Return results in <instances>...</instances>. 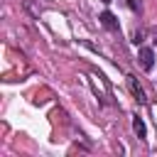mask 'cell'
<instances>
[{"mask_svg": "<svg viewBox=\"0 0 157 157\" xmlns=\"http://www.w3.org/2000/svg\"><path fill=\"white\" fill-rule=\"evenodd\" d=\"M140 64H142L145 71H150V69L155 66V52L147 49V47H142V49H140Z\"/></svg>", "mask_w": 157, "mask_h": 157, "instance_id": "obj_1", "label": "cell"}, {"mask_svg": "<svg viewBox=\"0 0 157 157\" xmlns=\"http://www.w3.org/2000/svg\"><path fill=\"white\" fill-rule=\"evenodd\" d=\"M128 5H130V10L140 12V0H128Z\"/></svg>", "mask_w": 157, "mask_h": 157, "instance_id": "obj_5", "label": "cell"}, {"mask_svg": "<svg viewBox=\"0 0 157 157\" xmlns=\"http://www.w3.org/2000/svg\"><path fill=\"white\" fill-rule=\"evenodd\" d=\"M101 25H103L105 29H113V32L118 29V20H115V15H113V12H108V10H105V12H101Z\"/></svg>", "mask_w": 157, "mask_h": 157, "instance_id": "obj_3", "label": "cell"}, {"mask_svg": "<svg viewBox=\"0 0 157 157\" xmlns=\"http://www.w3.org/2000/svg\"><path fill=\"white\" fill-rule=\"evenodd\" d=\"M132 128H135L137 137H145V123H142V118H135L132 120Z\"/></svg>", "mask_w": 157, "mask_h": 157, "instance_id": "obj_4", "label": "cell"}, {"mask_svg": "<svg viewBox=\"0 0 157 157\" xmlns=\"http://www.w3.org/2000/svg\"><path fill=\"white\" fill-rule=\"evenodd\" d=\"M101 2H110V0H101Z\"/></svg>", "mask_w": 157, "mask_h": 157, "instance_id": "obj_6", "label": "cell"}, {"mask_svg": "<svg viewBox=\"0 0 157 157\" xmlns=\"http://www.w3.org/2000/svg\"><path fill=\"white\" fill-rule=\"evenodd\" d=\"M128 86H130V91H132V96L137 98V103H147V96H145V91H142V86L135 81V76H128Z\"/></svg>", "mask_w": 157, "mask_h": 157, "instance_id": "obj_2", "label": "cell"}]
</instances>
